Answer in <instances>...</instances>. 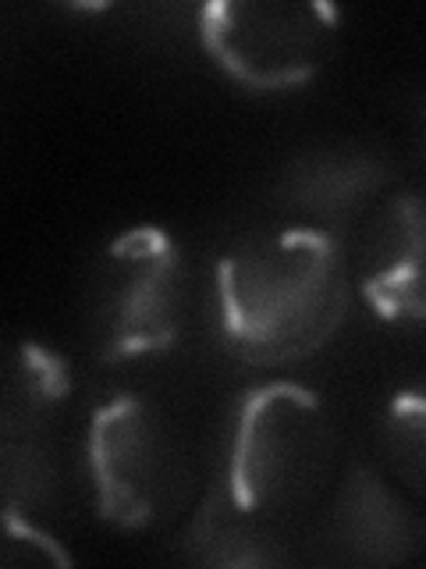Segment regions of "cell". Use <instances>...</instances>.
Wrapping results in <instances>:
<instances>
[{"label":"cell","mask_w":426,"mask_h":569,"mask_svg":"<svg viewBox=\"0 0 426 569\" xmlns=\"http://www.w3.org/2000/svg\"><path fill=\"white\" fill-rule=\"evenodd\" d=\"M352 260L337 236L306 224H263L213 263L210 307L224 352L271 370L316 356L352 307Z\"/></svg>","instance_id":"6da1fadb"},{"label":"cell","mask_w":426,"mask_h":569,"mask_svg":"<svg viewBox=\"0 0 426 569\" xmlns=\"http://www.w3.org/2000/svg\"><path fill=\"white\" fill-rule=\"evenodd\" d=\"M337 473V427L313 388L271 378L231 399L217 438V485L274 523H295L327 498Z\"/></svg>","instance_id":"7a4b0ae2"},{"label":"cell","mask_w":426,"mask_h":569,"mask_svg":"<svg viewBox=\"0 0 426 569\" xmlns=\"http://www.w3.org/2000/svg\"><path fill=\"white\" fill-rule=\"evenodd\" d=\"M82 480L97 520L118 530H153L189 509L192 459L164 406L118 388L89 413Z\"/></svg>","instance_id":"3957f363"},{"label":"cell","mask_w":426,"mask_h":569,"mask_svg":"<svg viewBox=\"0 0 426 569\" xmlns=\"http://www.w3.org/2000/svg\"><path fill=\"white\" fill-rule=\"evenodd\" d=\"M192 310V263L164 224H132L103 246L89 278V338L103 363L178 349Z\"/></svg>","instance_id":"277c9868"},{"label":"cell","mask_w":426,"mask_h":569,"mask_svg":"<svg viewBox=\"0 0 426 569\" xmlns=\"http://www.w3.org/2000/svg\"><path fill=\"white\" fill-rule=\"evenodd\" d=\"M195 36L227 82L256 97H284L331 64L342 11L320 0H213L195 11Z\"/></svg>","instance_id":"5b68a950"},{"label":"cell","mask_w":426,"mask_h":569,"mask_svg":"<svg viewBox=\"0 0 426 569\" xmlns=\"http://www.w3.org/2000/svg\"><path fill=\"white\" fill-rule=\"evenodd\" d=\"M306 541V559L320 566H402L426 548V523L373 462L352 459L331 485Z\"/></svg>","instance_id":"8992f818"},{"label":"cell","mask_w":426,"mask_h":569,"mask_svg":"<svg viewBox=\"0 0 426 569\" xmlns=\"http://www.w3.org/2000/svg\"><path fill=\"white\" fill-rule=\"evenodd\" d=\"M390 160L366 142H320L284 160L271 186V207L281 221L306 224L342 239L359 228L390 192Z\"/></svg>","instance_id":"52a82bcc"},{"label":"cell","mask_w":426,"mask_h":569,"mask_svg":"<svg viewBox=\"0 0 426 569\" xmlns=\"http://www.w3.org/2000/svg\"><path fill=\"white\" fill-rule=\"evenodd\" d=\"M352 289L387 328H426V196L390 189L359 228Z\"/></svg>","instance_id":"ba28073f"},{"label":"cell","mask_w":426,"mask_h":569,"mask_svg":"<svg viewBox=\"0 0 426 569\" xmlns=\"http://www.w3.org/2000/svg\"><path fill=\"white\" fill-rule=\"evenodd\" d=\"M302 541L288 523H274L266 516L235 502L217 480H210L203 502L185 520L178 551L189 562L221 569H271L298 566Z\"/></svg>","instance_id":"9c48e42d"},{"label":"cell","mask_w":426,"mask_h":569,"mask_svg":"<svg viewBox=\"0 0 426 569\" xmlns=\"http://www.w3.org/2000/svg\"><path fill=\"white\" fill-rule=\"evenodd\" d=\"M71 399L68 360L36 338H22L8 349L4 363V402H0V435L50 438Z\"/></svg>","instance_id":"30bf717a"},{"label":"cell","mask_w":426,"mask_h":569,"mask_svg":"<svg viewBox=\"0 0 426 569\" xmlns=\"http://www.w3.org/2000/svg\"><path fill=\"white\" fill-rule=\"evenodd\" d=\"M381 456L395 480L426 498V378L398 385L381 409Z\"/></svg>","instance_id":"8fae6325"},{"label":"cell","mask_w":426,"mask_h":569,"mask_svg":"<svg viewBox=\"0 0 426 569\" xmlns=\"http://www.w3.org/2000/svg\"><path fill=\"white\" fill-rule=\"evenodd\" d=\"M0 485H4V512H50L58 502L53 441L36 435H0Z\"/></svg>","instance_id":"7c38bea8"}]
</instances>
